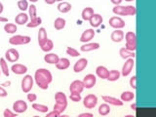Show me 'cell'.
<instances>
[{
  "label": "cell",
  "mask_w": 156,
  "mask_h": 117,
  "mask_svg": "<svg viewBox=\"0 0 156 117\" xmlns=\"http://www.w3.org/2000/svg\"><path fill=\"white\" fill-rule=\"evenodd\" d=\"M34 81L42 90H47L49 84L53 81V75L47 68H38L34 73Z\"/></svg>",
  "instance_id": "1"
},
{
  "label": "cell",
  "mask_w": 156,
  "mask_h": 117,
  "mask_svg": "<svg viewBox=\"0 0 156 117\" xmlns=\"http://www.w3.org/2000/svg\"><path fill=\"white\" fill-rule=\"evenodd\" d=\"M112 12L118 16H134L136 15V7L128 5V6H121V5H115L112 9Z\"/></svg>",
  "instance_id": "2"
},
{
  "label": "cell",
  "mask_w": 156,
  "mask_h": 117,
  "mask_svg": "<svg viewBox=\"0 0 156 117\" xmlns=\"http://www.w3.org/2000/svg\"><path fill=\"white\" fill-rule=\"evenodd\" d=\"M31 38L28 35H14L9 39V43L11 45H26L30 42Z\"/></svg>",
  "instance_id": "3"
},
{
  "label": "cell",
  "mask_w": 156,
  "mask_h": 117,
  "mask_svg": "<svg viewBox=\"0 0 156 117\" xmlns=\"http://www.w3.org/2000/svg\"><path fill=\"white\" fill-rule=\"evenodd\" d=\"M33 84H34V78L31 75L27 74L23 78L22 84H21L23 92V93H29L33 88Z\"/></svg>",
  "instance_id": "4"
},
{
  "label": "cell",
  "mask_w": 156,
  "mask_h": 117,
  "mask_svg": "<svg viewBox=\"0 0 156 117\" xmlns=\"http://www.w3.org/2000/svg\"><path fill=\"white\" fill-rule=\"evenodd\" d=\"M98 105V98L94 94H90L86 96L83 99V105H84L87 109H92Z\"/></svg>",
  "instance_id": "5"
},
{
  "label": "cell",
  "mask_w": 156,
  "mask_h": 117,
  "mask_svg": "<svg viewBox=\"0 0 156 117\" xmlns=\"http://www.w3.org/2000/svg\"><path fill=\"white\" fill-rule=\"evenodd\" d=\"M135 66V61L133 58H126V62L122 66V70H121V75L125 76H128L130 73L133 70V67Z\"/></svg>",
  "instance_id": "6"
},
{
  "label": "cell",
  "mask_w": 156,
  "mask_h": 117,
  "mask_svg": "<svg viewBox=\"0 0 156 117\" xmlns=\"http://www.w3.org/2000/svg\"><path fill=\"white\" fill-rule=\"evenodd\" d=\"M20 58V53L15 48H10L5 52V60L10 62H16Z\"/></svg>",
  "instance_id": "7"
},
{
  "label": "cell",
  "mask_w": 156,
  "mask_h": 117,
  "mask_svg": "<svg viewBox=\"0 0 156 117\" xmlns=\"http://www.w3.org/2000/svg\"><path fill=\"white\" fill-rule=\"evenodd\" d=\"M82 82H83V85H84V88H86V89H92L97 83V77L96 75L92 74V73H89V74H87L83 78Z\"/></svg>",
  "instance_id": "8"
},
{
  "label": "cell",
  "mask_w": 156,
  "mask_h": 117,
  "mask_svg": "<svg viewBox=\"0 0 156 117\" xmlns=\"http://www.w3.org/2000/svg\"><path fill=\"white\" fill-rule=\"evenodd\" d=\"M108 23L111 27H113L115 29H121V28L125 27V26H126L123 19H121L120 17H111L108 21Z\"/></svg>",
  "instance_id": "9"
},
{
  "label": "cell",
  "mask_w": 156,
  "mask_h": 117,
  "mask_svg": "<svg viewBox=\"0 0 156 117\" xmlns=\"http://www.w3.org/2000/svg\"><path fill=\"white\" fill-rule=\"evenodd\" d=\"M27 104L23 100L16 101L13 104V110L15 112H17L18 114L23 113V112L27 111Z\"/></svg>",
  "instance_id": "10"
},
{
  "label": "cell",
  "mask_w": 156,
  "mask_h": 117,
  "mask_svg": "<svg viewBox=\"0 0 156 117\" xmlns=\"http://www.w3.org/2000/svg\"><path fill=\"white\" fill-rule=\"evenodd\" d=\"M87 66H88V60L85 58H81L74 63V66H73V70H74L75 73H79L84 70L87 67Z\"/></svg>",
  "instance_id": "11"
},
{
  "label": "cell",
  "mask_w": 156,
  "mask_h": 117,
  "mask_svg": "<svg viewBox=\"0 0 156 117\" xmlns=\"http://www.w3.org/2000/svg\"><path fill=\"white\" fill-rule=\"evenodd\" d=\"M95 36V31L93 28H88L86 30L82 32L81 36H80V41L82 43H88L90 42Z\"/></svg>",
  "instance_id": "12"
},
{
  "label": "cell",
  "mask_w": 156,
  "mask_h": 117,
  "mask_svg": "<svg viewBox=\"0 0 156 117\" xmlns=\"http://www.w3.org/2000/svg\"><path fill=\"white\" fill-rule=\"evenodd\" d=\"M83 90H84V85H83L82 81L74 80L70 83V86H69L70 93H78V94H81Z\"/></svg>",
  "instance_id": "13"
},
{
  "label": "cell",
  "mask_w": 156,
  "mask_h": 117,
  "mask_svg": "<svg viewBox=\"0 0 156 117\" xmlns=\"http://www.w3.org/2000/svg\"><path fill=\"white\" fill-rule=\"evenodd\" d=\"M11 70L17 75H23L27 72V66L22 63H15L11 66Z\"/></svg>",
  "instance_id": "14"
},
{
  "label": "cell",
  "mask_w": 156,
  "mask_h": 117,
  "mask_svg": "<svg viewBox=\"0 0 156 117\" xmlns=\"http://www.w3.org/2000/svg\"><path fill=\"white\" fill-rule=\"evenodd\" d=\"M102 100L105 101L106 104L111 105H115V106H122L123 105V101L121 100L117 99V98L111 97V96H102Z\"/></svg>",
  "instance_id": "15"
},
{
  "label": "cell",
  "mask_w": 156,
  "mask_h": 117,
  "mask_svg": "<svg viewBox=\"0 0 156 117\" xmlns=\"http://www.w3.org/2000/svg\"><path fill=\"white\" fill-rule=\"evenodd\" d=\"M89 22L92 27H99L104 22V18L100 14H94L93 17L89 20Z\"/></svg>",
  "instance_id": "16"
},
{
  "label": "cell",
  "mask_w": 156,
  "mask_h": 117,
  "mask_svg": "<svg viewBox=\"0 0 156 117\" xmlns=\"http://www.w3.org/2000/svg\"><path fill=\"white\" fill-rule=\"evenodd\" d=\"M124 32L121 30V29H115L114 31H112L111 35H110V38L111 40L115 42V43H120L123 41L124 39Z\"/></svg>",
  "instance_id": "17"
},
{
  "label": "cell",
  "mask_w": 156,
  "mask_h": 117,
  "mask_svg": "<svg viewBox=\"0 0 156 117\" xmlns=\"http://www.w3.org/2000/svg\"><path fill=\"white\" fill-rule=\"evenodd\" d=\"M100 48V44L97 42H88L83 44V45L80 47V50L82 52H90V51H94V50H98Z\"/></svg>",
  "instance_id": "18"
},
{
  "label": "cell",
  "mask_w": 156,
  "mask_h": 117,
  "mask_svg": "<svg viewBox=\"0 0 156 117\" xmlns=\"http://www.w3.org/2000/svg\"><path fill=\"white\" fill-rule=\"evenodd\" d=\"M70 66V62L66 58H60L58 62L56 63V67L60 70H65L67 69Z\"/></svg>",
  "instance_id": "19"
},
{
  "label": "cell",
  "mask_w": 156,
  "mask_h": 117,
  "mask_svg": "<svg viewBox=\"0 0 156 117\" xmlns=\"http://www.w3.org/2000/svg\"><path fill=\"white\" fill-rule=\"evenodd\" d=\"M55 101L56 104L58 105H66L67 106V98L66 94L63 92H57L55 95Z\"/></svg>",
  "instance_id": "20"
},
{
  "label": "cell",
  "mask_w": 156,
  "mask_h": 117,
  "mask_svg": "<svg viewBox=\"0 0 156 117\" xmlns=\"http://www.w3.org/2000/svg\"><path fill=\"white\" fill-rule=\"evenodd\" d=\"M109 70L104 66H99L96 68V74L97 76H99L101 79H106L107 75H108Z\"/></svg>",
  "instance_id": "21"
},
{
  "label": "cell",
  "mask_w": 156,
  "mask_h": 117,
  "mask_svg": "<svg viewBox=\"0 0 156 117\" xmlns=\"http://www.w3.org/2000/svg\"><path fill=\"white\" fill-rule=\"evenodd\" d=\"M28 18L29 17L27 14H26L24 12H21L15 18V22H16L17 24H26L28 22Z\"/></svg>",
  "instance_id": "22"
},
{
  "label": "cell",
  "mask_w": 156,
  "mask_h": 117,
  "mask_svg": "<svg viewBox=\"0 0 156 117\" xmlns=\"http://www.w3.org/2000/svg\"><path fill=\"white\" fill-rule=\"evenodd\" d=\"M58 56L57 54H54V53H49L47 55L44 56V61H45L47 63H50V65H56L58 61Z\"/></svg>",
  "instance_id": "23"
},
{
  "label": "cell",
  "mask_w": 156,
  "mask_h": 117,
  "mask_svg": "<svg viewBox=\"0 0 156 117\" xmlns=\"http://www.w3.org/2000/svg\"><path fill=\"white\" fill-rule=\"evenodd\" d=\"M71 4L68 3V2H66V1H62L58 4V10L60 11L61 13H68L69 11H71Z\"/></svg>",
  "instance_id": "24"
},
{
  "label": "cell",
  "mask_w": 156,
  "mask_h": 117,
  "mask_svg": "<svg viewBox=\"0 0 156 117\" xmlns=\"http://www.w3.org/2000/svg\"><path fill=\"white\" fill-rule=\"evenodd\" d=\"M94 14H95L94 9L91 8V7H86V8L83 9L81 16H82V19L84 20V21H89V20L93 17V15H94Z\"/></svg>",
  "instance_id": "25"
},
{
  "label": "cell",
  "mask_w": 156,
  "mask_h": 117,
  "mask_svg": "<svg viewBox=\"0 0 156 117\" xmlns=\"http://www.w3.org/2000/svg\"><path fill=\"white\" fill-rule=\"evenodd\" d=\"M119 55L122 58H135L136 57V54L133 51H130L128 49H126L125 47L121 48L119 50Z\"/></svg>",
  "instance_id": "26"
},
{
  "label": "cell",
  "mask_w": 156,
  "mask_h": 117,
  "mask_svg": "<svg viewBox=\"0 0 156 117\" xmlns=\"http://www.w3.org/2000/svg\"><path fill=\"white\" fill-rule=\"evenodd\" d=\"M48 39L47 36V31L46 29L44 27H40L39 28V31H38V43H39V46H41L42 44L45 42Z\"/></svg>",
  "instance_id": "27"
},
{
  "label": "cell",
  "mask_w": 156,
  "mask_h": 117,
  "mask_svg": "<svg viewBox=\"0 0 156 117\" xmlns=\"http://www.w3.org/2000/svg\"><path fill=\"white\" fill-rule=\"evenodd\" d=\"M121 76V72L119 70H116V69H113V70H110L108 72V75H107V78L106 79L110 81V82H114V81H117L120 78Z\"/></svg>",
  "instance_id": "28"
},
{
  "label": "cell",
  "mask_w": 156,
  "mask_h": 117,
  "mask_svg": "<svg viewBox=\"0 0 156 117\" xmlns=\"http://www.w3.org/2000/svg\"><path fill=\"white\" fill-rule=\"evenodd\" d=\"M134 99H135V94L131 91H125V92L122 93L121 96H120V100L123 102L124 101H131Z\"/></svg>",
  "instance_id": "29"
},
{
  "label": "cell",
  "mask_w": 156,
  "mask_h": 117,
  "mask_svg": "<svg viewBox=\"0 0 156 117\" xmlns=\"http://www.w3.org/2000/svg\"><path fill=\"white\" fill-rule=\"evenodd\" d=\"M0 69L3 72V74L8 77L10 75V70H9V67H8V63L6 62V60L4 58H0Z\"/></svg>",
  "instance_id": "30"
},
{
  "label": "cell",
  "mask_w": 156,
  "mask_h": 117,
  "mask_svg": "<svg viewBox=\"0 0 156 117\" xmlns=\"http://www.w3.org/2000/svg\"><path fill=\"white\" fill-rule=\"evenodd\" d=\"M110 106L108 105V104H102L99 106V109H98V111H99V114L101 115V116H105L107 114L110 113Z\"/></svg>",
  "instance_id": "31"
},
{
  "label": "cell",
  "mask_w": 156,
  "mask_h": 117,
  "mask_svg": "<svg viewBox=\"0 0 156 117\" xmlns=\"http://www.w3.org/2000/svg\"><path fill=\"white\" fill-rule=\"evenodd\" d=\"M66 24V21L63 18H57L54 22V27H55L57 30H61V29L65 28Z\"/></svg>",
  "instance_id": "32"
},
{
  "label": "cell",
  "mask_w": 156,
  "mask_h": 117,
  "mask_svg": "<svg viewBox=\"0 0 156 117\" xmlns=\"http://www.w3.org/2000/svg\"><path fill=\"white\" fill-rule=\"evenodd\" d=\"M40 48H41V50H42L43 52L48 53V52H50V51L53 50V48H54V43H53L52 40H50V39H47V40L40 46Z\"/></svg>",
  "instance_id": "33"
},
{
  "label": "cell",
  "mask_w": 156,
  "mask_h": 117,
  "mask_svg": "<svg viewBox=\"0 0 156 117\" xmlns=\"http://www.w3.org/2000/svg\"><path fill=\"white\" fill-rule=\"evenodd\" d=\"M32 108L36 111L41 112V113H47L49 111V107L45 105H41V104H32Z\"/></svg>",
  "instance_id": "34"
},
{
  "label": "cell",
  "mask_w": 156,
  "mask_h": 117,
  "mask_svg": "<svg viewBox=\"0 0 156 117\" xmlns=\"http://www.w3.org/2000/svg\"><path fill=\"white\" fill-rule=\"evenodd\" d=\"M17 24L15 23H7L4 26V30L6 31L9 34H14L15 32L17 31Z\"/></svg>",
  "instance_id": "35"
},
{
  "label": "cell",
  "mask_w": 156,
  "mask_h": 117,
  "mask_svg": "<svg viewBox=\"0 0 156 117\" xmlns=\"http://www.w3.org/2000/svg\"><path fill=\"white\" fill-rule=\"evenodd\" d=\"M41 23H42V19L40 17H36L35 19L30 20V22L27 23V27L29 28H34V27H37L38 26H40Z\"/></svg>",
  "instance_id": "36"
},
{
  "label": "cell",
  "mask_w": 156,
  "mask_h": 117,
  "mask_svg": "<svg viewBox=\"0 0 156 117\" xmlns=\"http://www.w3.org/2000/svg\"><path fill=\"white\" fill-rule=\"evenodd\" d=\"M124 36H125L126 43H136V36L135 32L128 31Z\"/></svg>",
  "instance_id": "37"
},
{
  "label": "cell",
  "mask_w": 156,
  "mask_h": 117,
  "mask_svg": "<svg viewBox=\"0 0 156 117\" xmlns=\"http://www.w3.org/2000/svg\"><path fill=\"white\" fill-rule=\"evenodd\" d=\"M28 17L30 18V20L35 19L37 17V9L34 4H31L28 6Z\"/></svg>",
  "instance_id": "38"
},
{
  "label": "cell",
  "mask_w": 156,
  "mask_h": 117,
  "mask_svg": "<svg viewBox=\"0 0 156 117\" xmlns=\"http://www.w3.org/2000/svg\"><path fill=\"white\" fill-rule=\"evenodd\" d=\"M28 6L29 5H28L27 0H19L18 1V7L22 12L27 11V10L28 9Z\"/></svg>",
  "instance_id": "39"
},
{
  "label": "cell",
  "mask_w": 156,
  "mask_h": 117,
  "mask_svg": "<svg viewBox=\"0 0 156 117\" xmlns=\"http://www.w3.org/2000/svg\"><path fill=\"white\" fill-rule=\"evenodd\" d=\"M66 105H58V104H55V105H54V111H56L57 113L58 114V116H60L63 111H65L66 109Z\"/></svg>",
  "instance_id": "40"
},
{
  "label": "cell",
  "mask_w": 156,
  "mask_h": 117,
  "mask_svg": "<svg viewBox=\"0 0 156 117\" xmlns=\"http://www.w3.org/2000/svg\"><path fill=\"white\" fill-rule=\"evenodd\" d=\"M66 54H67V55H69L70 57H73V58H76L78 56H80V53L78 52L76 49L72 48V47H67L66 48Z\"/></svg>",
  "instance_id": "41"
},
{
  "label": "cell",
  "mask_w": 156,
  "mask_h": 117,
  "mask_svg": "<svg viewBox=\"0 0 156 117\" xmlns=\"http://www.w3.org/2000/svg\"><path fill=\"white\" fill-rule=\"evenodd\" d=\"M69 99L74 101V102H78L82 100L81 98V94H78V93H70V96H69Z\"/></svg>",
  "instance_id": "42"
},
{
  "label": "cell",
  "mask_w": 156,
  "mask_h": 117,
  "mask_svg": "<svg viewBox=\"0 0 156 117\" xmlns=\"http://www.w3.org/2000/svg\"><path fill=\"white\" fill-rule=\"evenodd\" d=\"M17 115H18V113H17V112H13L11 109H5L4 110V112H3V116L4 117H15V116H16L17 117Z\"/></svg>",
  "instance_id": "43"
},
{
  "label": "cell",
  "mask_w": 156,
  "mask_h": 117,
  "mask_svg": "<svg viewBox=\"0 0 156 117\" xmlns=\"http://www.w3.org/2000/svg\"><path fill=\"white\" fill-rule=\"evenodd\" d=\"M125 48L128 49V50H130V51L135 52L136 49V43H126Z\"/></svg>",
  "instance_id": "44"
},
{
  "label": "cell",
  "mask_w": 156,
  "mask_h": 117,
  "mask_svg": "<svg viewBox=\"0 0 156 117\" xmlns=\"http://www.w3.org/2000/svg\"><path fill=\"white\" fill-rule=\"evenodd\" d=\"M27 101L30 102H34L37 100V96L36 94H32V93H27Z\"/></svg>",
  "instance_id": "45"
},
{
  "label": "cell",
  "mask_w": 156,
  "mask_h": 117,
  "mask_svg": "<svg viewBox=\"0 0 156 117\" xmlns=\"http://www.w3.org/2000/svg\"><path fill=\"white\" fill-rule=\"evenodd\" d=\"M130 86L133 88V89H136V76L134 75L132 78H130Z\"/></svg>",
  "instance_id": "46"
},
{
  "label": "cell",
  "mask_w": 156,
  "mask_h": 117,
  "mask_svg": "<svg viewBox=\"0 0 156 117\" xmlns=\"http://www.w3.org/2000/svg\"><path fill=\"white\" fill-rule=\"evenodd\" d=\"M7 96H8L7 91L5 90L2 86H0V97H1V98H5V97H7Z\"/></svg>",
  "instance_id": "47"
},
{
  "label": "cell",
  "mask_w": 156,
  "mask_h": 117,
  "mask_svg": "<svg viewBox=\"0 0 156 117\" xmlns=\"http://www.w3.org/2000/svg\"><path fill=\"white\" fill-rule=\"evenodd\" d=\"M58 114L54 110L51 112H47V117H58Z\"/></svg>",
  "instance_id": "48"
},
{
  "label": "cell",
  "mask_w": 156,
  "mask_h": 117,
  "mask_svg": "<svg viewBox=\"0 0 156 117\" xmlns=\"http://www.w3.org/2000/svg\"><path fill=\"white\" fill-rule=\"evenodd\" d=\"M94 115H93L92 113H88V112H84V113H81L78 115V117H93Z\"/></svg>",
  "instance_id": "49"
},
{
  "label": "cell",
  "mask_w": 156,
  "mask_h": 117,
  "mask_svg": "<svg viewBox=\"0 0 156 117\" xmlns=\"http://www.w3.org/2000/svg\"><path fill=\"white\" fill-rule=\"evenodd\" d=\"M110 1H111L112 4H114V5H120L123 0H110Z\"/></svg>",
  "instance_id": "50"
},
{
  "label": "cell",
  "mask_w": 156,
  "mask_h": 117,
  "mask_svg": "<svg viewBox=\"0 0 156 117\" xmlns=\"http://www.w3.org/2000/svg\"><path fill=\"white\" fill-rule=\"evenodd\" d=\"M45 1V3H47V4H49V5H52V4H54L55 3L57 0H44Z\"/></svg>",
  "instance_id": "51"
},
{
  "label": "cell",
  "mask_w": 156,
  "mask_h": 117,
  "mask_svg": "<svg viewBox=\"0 0 156 117\" xmlns=\"http://www.w3.org/2000/svg\"><path fill=\"white\" fill-rule=\"evenodd\" d=\"M0 22H1V23H7L8 22V19L5 18V17L0 16Z\"/></svg>",
  "instance_id": "52"
},
{
  "label": "cell",
  "mask_w": 156,
  "mask_h": 117,
  "mask_svg": "<svg viewBox=\"0 0 156 117\" xmlns=\"http://www.w3.org/2000/svg\"><path fill=\"white\" fill-rule=\"evenodd\" d=\"M3 10H4V6H3V4L0 2V15L2 14V12H3Z\"/></svg>",
  "instance_id": "53"
},
{
  "label": "cell",
  "mask_w": 156,
  "mask_h": 117,
  "mask_svg": "<svg viewBox=\"0 0 156 117\" xmlns=\"http://www.w3.org/2000/svg\"><path fill=\"white\" fill-rule=\"evenodd\" d=\"M9 85H11V82H10V81H8V82H5V83H3V84H2L1 86H9Z\"/></svg>",
  "instance_id": "54"
},
{
  "label": "cell",
  "mask_w": 156,
  "mask_h": 117,
  "mask_svg": "<svg viewBox=\"0 0 156 117\" xmlns=\"http://www.w3.org/2000/svg\"><path fill=\"white\" fill-rule=\"evenodd\" d=\"M131 108H132V109H134V110H136V104H133V105H131Z\"/></svg>",
  "instance_id": "55"
},
{
  "label": "cell",
  "mask_w": 156,
  "mask_h": 117,
  "mask_svg": "<svg viewBox=\"0 0 156 117\" xmlns=\"http://www.w3.org/2000/svg\"><path fill=\"white\" fill-rule=\"evenodd\" d=\"M29 1H30L31 3H36V2L38 1V0H29Z\"/></svg>",
  "instance_id": "56"
},
{
  "label": "cell",
  "mask_w": 156,
  "mask_h": 117,
  "mask_svg": "<svg viewBox=\"0 0 156 117\" xmlns=\"http://www.w3.org/2000/svg\"><path fill=\"white\" fill-rule=\"evenodd\" d=\"M125 1H128V2H130V1H134V0H125Z\"/></svg>",
  "instance_id": "57"
},
{
  "label": "cell",
  "mask_w": 156,
  "mask_h": 117,
  "mask_svg": "<svg viewBox=\"0 0 156 117\" xmlns=\"http://www.w3.org/2000/svg\"><path fill=\"white\" fill-rule=\"evenodd\" d=\"M57 1H58V2H62V0H57Z\"/></svg>",
  "instance_id": "58"
},
{
  "label": "cell",
  "mask_w": 156,
  "mask_h": 117,
  "mask_svg": "<svg viewBox=\"0 0 156 117\" xmlns=\"http://www.w3.org/2000/svg\"><path fill=\"white\" fill-rule=\"evenodd\" d=\"M0 75H1V69H0Z\"/></svg>",
  "instance_id": "59"
}]
</instances>
